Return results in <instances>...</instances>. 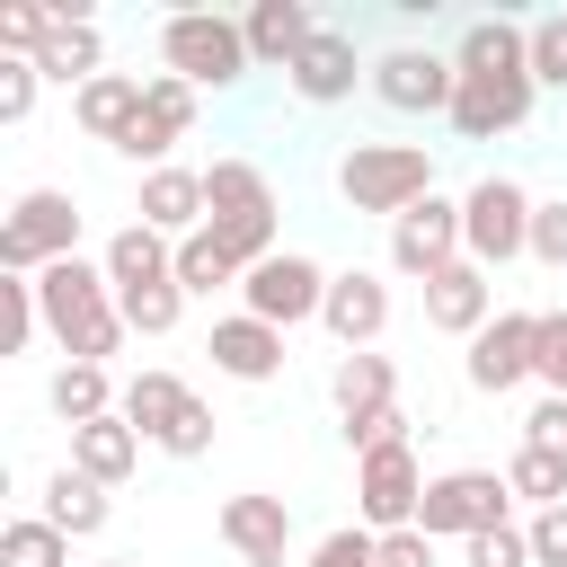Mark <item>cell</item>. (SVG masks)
Listing matches in <instances>:
<instances>
[{
	"label": "cell",
	"mask_w": 567,
	"mask_h": 567,
	"mask_svg": "<svg viewBox=\"0 0 567 567\" xmlns=\"http://www.w3.org/2000/svg\"><path fill=\"white\" fill-rule=\"evenodd\" d=\"M115 416H124L142 443H159L168 461H204V452H213V408H204L177 372H133L124 399H115Z\"/></svg>",
	"instance_id": "cell-6"
},
{
	"label": "cell",
	"mask_w": 567,
	"mask_h": 567,
	"mask_svg": "<svg viewBox=\"0 0 567 567\" xmlns=\"http://www.w3.org/2000/svg\"><path fill=\"white\" fill-rule=\"evenodd\" d=\"M62 257H80V204L62 186H27L0 221V275H44Z\"/></svg>",
	"instance_id": "cell-7"
},
{
	"label": "cell",
	"mask_w": 567,
	"mask_h": 567,
	"mask_svg": "<svg viewBox=\"0 0 567 567\" xmlns=\"http://www.w3.org/2000/svg\"><path fill=\"white\" fill-rule=\"evenodd\" d=\"M35 89H44L35 62H0V124H27L35 115Z\"/></svg>",
	"instance_id": "cell-39"
},
{
	"label": "cell",
	"mask_w": 567,
	"mask_h": 567,
	"mask_svg": "<svg viewBox=\"0 0 567 567\" xmlns=\"http://www.w3.org/2000/svg\"><path fill=\"white\" fill-rule=\"evenodd\" d=\"M106 514H115V496H106L97 478H80L71 461L44 478V523H53V532H71V540H97V532H106Z\"/></svg>",
	"instance_id": "cell-27"
},
{
	"label": "cell",
	"mask_w": 567,
	"mask_h": 567,
	"mask_svg": "<svg viewBox=\"0 0 567 567\" xmlns=\"http://www.w3.org/2000/svg\"><path fill=\"white\" fill-rule=\"evenodd\" d=\"M496 319V275L487 266H443L434 284H425V328H443V337H478Z\"/></svg>",
	"instance_id": "cell-18"
},
{
	"label": "cell",
	"mask_w": 567,
	"mask_h": 567,
	"mask_svg": "<svg viewBox=\"0 0 567 567\" xmlns=\"http://www.w3.org/2000/svg\"><path fill=\"white\" fill-rule=\"evenodd\" d=\"M44 337V301H35V275H0V346H35Z\"/></svg>",
	"instance_id": "cell-34"
},
{
	"label": "cell",
	"mask_w": 567,
	"mask_h": 567,
	"mask_svg": "<svg viewBox=\"0 0 567 567\" xmlns=\"http://www.w3.org/2000/svg\"><path fill=\"white\" fill-rule=\"evenodd\" d=\"M452 89H461L452 53H425V44H390V53L372 62V97H381L390 115H452Z\"/></svg>",
	"instance_id": "cell-12"
},
{
	"label": "cell",
	"mask_w": 567,
	"mask_h": 567,
	"mask_svg": "<svg viewBox=\"0 0 567 567\" xmlns=\"http://www.w3.org/2000/svg\"><path fill=\"white\" fill-rule=\"evenodd\" d=\"M106 567H142V558H106Z\"/></svg>",
	"instance_id": "cell-44"
},
{
	"label": "cell",
	"mask_w": 567,
	"mask_h": 567,
	"mask_svg": "<svg viewBox=\"0 0 567 567\" xmlns=\"http://www.w3.org/2000/svg\"><path fill=\"white\" fill-rule=\"evenodd\" d=\"M319 328H328L346 354H363V346L390 328V284L363 275V266H354V275H328V310H319Z\"/></svg>",
	"instance_id": "cell-19"
},
{
	"label": "cell",
	"mask_w": 567,
	"mask_h": 567,
	"mask_svg": "<svg viewBox=\"0 0 567 567\" xmlns=\"http://www.w3.org/2000/svg\"><path fill=\"white\" fill-rule=\"evenodd\" d=\"M310 567H381V540H372L363 523H346V532H328V540L310 549Z\"/></svg>",
	"instance_id": "cell-38"
},
{
	"label": "cell",
	"mask_w": 567,
	"mask_h": 567,
	"mask_svg": "<svg viewBox=\"0 0 567 567\" xmlns=\"http://www.w3.org/2000/svg\"><path fill=\"white\" fill-rule=\"evenodd\" d=\"M115 381H106V363H62L53 372V416L62 425H97V416H115Z\"/></svg>",
	"instance_id": "cell-28"
},
{
	"label": "cell",
	"mask_w": 567,
	"mask_h": 567,
	"mask_svg": "<svg viewBox=\"0 0 567 567\" xmlns=\"http://www.w3.org/2000/svg\"><path fill=\"white\" fill-rule=\"evenodd\" d=\"M213 372H230V381H275L284 372V328H266V319H248V310H230V319H213Z\"/></svg>",
	"instance_id": "cell-22"
},
{
	"label": "cell",
	"mask_w": 567,
	"mask_h": 567,
	"mask_svg": "<svg viewBox=\"0 0 567 567\" xmlns=\"http://www.w3.org/2000/svg\"><path fill=\"white\" fill-rule=\"evenodd\" d=\"M106 284L115 292H142V284H177V239H159L151 221H124L115 239H106Z\"/></svg>",
	"instance_id": "cell-23"
},
{
	"label": "cell",
	"mask_w": 567,
	"mask_h": 567,
	"mask_svg": "<svg viewBox=\"0 0 567 567\" xmlns=\"http://www.w3.org/2000/svg\"><path fill=\"white\" fill-rule=\"evenodd\" d=\"M0 567H71V532H53L44 514H18L0 532Z\"/></svg>",
	"instance_id": "cell-31"
},
{
	"label": "cell",
	"mask_w": 567,
	"mask_h": 567,
	"mask_svg": "<svg viewBox=\"0 0 567 567\" xmlns=\"http://www.w3.org/2000/svg\"><path fill=\"white\" fill-rule=\"evenodd\" d=\"M532 354H540V310H496L478 337H470V390L478 399H505V390H523L532 381Z\"/></svg>",
	"instance_id": "cell-13"
},
{
	"label": "cell",
	"mask_w": 567,
	"mask_h": 567,
	"mask_svg": "<svg viewBox=\"0 0 567 567\" xmlns=\"http://www.w3.org/2000/svg\"><path fill=\"white\" fill-rule=\"evenodd\" d=\"M159 62H168L186 89H239V80L257 71L239 18H221V9H168V18H159Z\"/></svg>",
	"instance_id": "cell-5"
},
{
	"label": "cell",
	"mask_w": 567,
	"mask_h": 567,
	"mask_svg": "<svg viewBox=\"0 0 567 567\" xmlns=\"http://www.w3.org/2000/svg\"><path fill=\"white\" fill-rule=\"evenodd\" d=\"M461 558H470V567H532V532H523V523H496V532L461 540Z\"/></svg>",
	"instance_id": "cell-36"
},
{
	"label": "cell",
	"mask_w": 567,
	"mask_h": 567,
	"mask_svg": "<svg viewBox=\"0 0 567 567\" xmlns=\"http://www.w3.org/2000/svg\"><path fill=\"white\" fill-rule=\"evenodd\" d=\"M239 275H248V266H239V257H230L213 230L177 239V284H186V292H221V284H239Z\"/></svg>",
	"instance_id": "cell-32"
},
{
	"label": "cell",
	"mask_w": 567,
	"mask_h": 567,
	"mask_svg": "<svg viewBox=\"0 0 567 567\" xmlns=\"http://www.w3.org/2000/svg\"><path fill=\"white\" fill-rule=\"evenodd\" d=\"M204 230L239 266H266L275 257V186H266L257 159H213L204 168Z\"/></svg>",
	"instance_id": "cell-4"
},
{
	"label": "cell",
	"mask_w": 567,
	"mask_h": 567,
	"mask_svg": "<svg viewBox=\"0 0 567 567\" xmlns=\"http://www.w3.org/2000/svg\"><path fill=\"white\" fill-rule=\"evenodd\" d=\"M337 195H346L354 213L399 221V213H416V204L434 195V151H425V142H354V151L337 159Z\"/></svg>",
	"instance_id": "cell-3"
},
{
	"label": "cell",
	"mask_w": 567,
	"mask_h": 567,
	"mask_svg": "<svg viewBox=\"0 0 567 567\" xmlns=\"http://www.w3.org/2000/svg\"><path fill=\"white\" fill-rule=\"evenodd\" d=\"M381 567H434V540L408 523V532H381Z\"/></svg>",
	"instance_id": "cell-43"
},
{
	"label": "cell",
	"mask_w": 567,
	"mask_h": 567,
	"mask_svg": "<svg viewBox=\"0 0 567 567\" xmlns=\"http://www.w3.org/2000/svg\"><path fill=\"white\" fill-rule=\"evenodd\" d=\"M115 310H124V328H133V337H168V328L186 319V284H142V292H115Z\"/></svg>",
	"instance_id": "cell-33"
},
{
	"label": "cell",
	"mask_w": 567,
	"mask_h": 567,
	"mask_svg": "<svg viewBox=\"0 0 567 567\" xmlns=\"http://www.w3.org/2000/svg\"><path fill=\"white\" fill-rule=\"evenodd\" d=\"M523 443H532V452H558V461H567V399H540V408L523 416Z\"/></svg>",
	"instance_id": "cell-41"
},
{
	"label": "cell",
	"mask_w": 567,
	"mask_h": 567,
	"mask_svg": "<svg viewBox=\"0 0 567 567\" xmlns=\"http://www.w3.org/2000/svg\"><path fill=\"white\" fill-rule=\"evenodd\" d=\"M354 505H363V532H408L416 505H425V470H416V443H381L354 461Z\"/></svg>",
	"instance_id": "cell-11"
},
{
	"label": "cell",
	"mask_w": 567,
	"mask_h": 567,
	"mask_svg": "<svg viewBox=\"0 0 567 567\" xmlns=\"http://www.w3.org/2000/svg\"><path fill=\"white\" fill-rule=\"evenodd\" d=\"M239 35H248V62H257V71H292V62L310 53L319 18H310L301 0H257V9L239 18Z\"/></svg>",
	"instance_id": "cell-20"
},
{
	"label": "cell",
	"mask_w": 567,
	"mask_h": 567,
	"mask_svg": "<svg viewBox=\"0 0 567 567\" xmlns=\"http://www.w3.org/2000/svg\"><path fill=\"white\" fill-rule=\"evenodd\" d=\"M532 257H540V266H549V275H567V195H558V204H540V213H532Z\"/></svg>",
	"instance_id": "cell-40"
},
{
	"label": "cell",
	"mask_w": 567,
	"mask_h": 567,
	"mask_svg": "<svg viewBox=\"0 0 567 567\" xmlns=\"http://www.w3.org/2000/svg\"><path fill=\"white\" fill-rule=\"evenodd\" d=\"M505 487H514V496H523L532 514H549V505H567V461H558V452H532V443H523V452L505 461Z\"/></svg>",
	"instance_id": "cell-30"
},
{
	"label": "cell",
	"mask_w": 567,
	"mask_h": 567,
	"mask_svg": "<svg viewBox=\"0 0 567 567\" xmlns=\"http://www.w3.org/2000/svg\"><path fill=\"white\" fill-rule=\"evenodd\" d=\"M523 532H532V567H567V505H549V514H532Z\"/></svg>",
	"instance_id": "cell-42"
},
{
	"label": "cell",
	"mask_w": 567,
	"mask_h": 567,
	"mask_svg": "<svg viewBox=\"0 0 567 567\" xmlns=\"http://www.w3.org/2000/svg\"><path fill=\"white\" fill-rule=\"evenodd\" d=\"M221 540L239 567H284L292 558V505L266 487H239V496H221Z\"/></svg>",
	"instance_id": "cell-16"
},
{
	"label": "cell",
	"mask_w": 567,
	"mask_h": 567,
	"mask_svg": "<svg viewBox=\"0 0 567 567\" xmlns=\"http://www.w3.org/2000/svg\"><path fill=\"white\" fill-rule=\"evenodd\" d=\"M195 133V89L177 80V71H151L142 80V115H133V133H124V159L151 177V168H168V151Z\"/></svg>",
	"instance_id": "cell-14"
},
{
	"label": "cell",
	"mask_w": 567,
	"mask_h": 567,
	"mask_svg": "<svg viewBox=\"0 0 567 567\" xmlns=\"http://www.w3.org/2000/svg\"><path fill=\"white\" fill-rule=\"evenodd\" d=\"M532 195L514 186V177H478L470 195H461V257L470 266H514V257H532Z\"/></svg>",
	"instance_id": "cell-8"
},
{
	"label": "cell",
	"mask_w": 567,
	"mask_h": 567,
	"mask_svg": "<svg viewBox=\"0 0 567 567\" xmlns=\"http://www.w3.org/2000/svg\"><path fill=\"white\" fill-rule=\"evenodd\" d=\"M532 80L567 89V18H532Z\"/></svg>",
	"instance_id": "cell-37"
},
{
	"label": "cell",
	"mask_w": 567,
	"mask_h": 567,
	"mask_svg": "<svg viewBox=\"0 0 567 567\" xmlns=\"http://www.w3.org/2000/svg\"><path fill=\"white\" fill-rule=\"evenodd\" d=\"M133 221H151L159 239H195L204 230V168H151L142 177V204H133Z\"/></svg>",
	"instance_id": "cell-21"
},
{
	"label": "cell",
	"mask_w": 567,
	"mask_h": 567,
	"mask_svg": "<svg viewBox=\"0 0 567 567\" xmlns=\"http://www.w3.org/2000/svg\"><path fill=\"white\" fill-rule=\"evenodd\" d=\"M284 80H292V97H301V106H346V97H354V80H372V62L354 53V35H346V27H319V35H310V53H301Z\"/></svg>",
	"instance_id": "cell-17"
},
{
	"label": "cell",
	"mask_w": 567,
	"mask_h": 567,
	"mask_svg": "<svg viewBox=\"0 0 567 567\" xmlns=\"http://www.w3.org/2000/svg\"><path fill=\"white\" fill-rule=\"evenodd\" d=\"M71 115H80L89 142H115V151H124V133H133V115H142V80H133V71H97L89 89H71Z\"/></svg>",
	"instance_id": "cell-25"
},
{
	"label": "cell",
	"mask_w": 567,
	"mask_h": 567,
	"mask_svg": "<svg viewBox=\"0 0 567 567\" xmlns=\"http://www.w3.org/2000/svg\"><path fill=\"white\" fill-rule=\"evenodd\" d=\"M505 505H514L505 470H443V478H425L416 532H425V540H478V532L505 523Z\"/></svg>",
	"instance_id": "cell-9"
},
{
	"label": "cell",
	"mask_w": 567,
	"mask_h": 567,
	"mask_svg": "<svg viewBox=\"0 0 567 567\" xmlns=\"http://www.w3.org/2000/svg\"><path fill=\"white\" fill-rule=\"evenodd\" d=\"M328 399H337V425H354V416H381V408H399V363L390 354H337V372H328Z\"/></svg>",
	"instance_id": "cell-24"
},
{
	"label": "cell",
	"mask_w": 567,
	"mask_h": 567,
	"mask_svg": "<svg viewBox=\"0 0 567 567\" xmlns=\"http://www.w3.org/2000/svg\"><path fill=\"white\" fill-rule=\"evenodd\" d=\"M133 461H142V434H133L124 416L71 425V470H80V478H97V487H124V478H133Z\"/></svg>",
	"instance_id": "cell-26"
},
{
	"label": "cell",
	"mask_w": 567,
	"mask_h": 567,
	"mask_svg": "<svg viewBox=\"0 0 567 567\" xmlns=\"http://www.w3.org/2000/svg\"><path fill=\"white\" fill-rule=\"evenodd\" d=\"M390 266L408 284H434L443 266H461V204L452 195H425L416 213H399L390 221Z\"/></svg>",
	"instance_id": "cell-15"
},
{
	"label": "cell",
	"mask_w": 567,
	"mask_h": 567,
	"mask_svg": "<svg viewBox=\"0 0 567 567\" xmlns=\"http://www.w3.org/2000/svg\"><path fill=\"white\" fill-rule=\"evenodd\" d=\"M452 71H461V89H452L443 124L461 142L514 133L532 115V97H540V80H532V27H514V18H470L461 44H452Z\"/></svg>",
	"instance_id": "cell-1"
},
{
	"label": "cell",
	"mask_w": 567,
	"mask_h": 567,
	"mask_svg": "<svg viewBox=\"0 0 567 567\" xmlns=\"http://www.w3.org/2000/svg\"><path fill=\"white\" fill-rule=\"evenodd\" d=\"M35 71H44V80H80V89H89V80L106 71V44H97V27H89V18H62V27H53V44L35 53Z\"/></svg>",
	"instance_id": "cell-29"
},
{
	"label": "cell",
	"mask_w": 567,
	"mask_h": 567,
	"mask_svg": "<svg viewBox=\"0 0 567 567\" xmlns=\"http://www.w3.org/2000/svg\"><path fill=\"white\" fill-rule=\"evenodd\" d=\"M540 399H567V310H540V354H532Z\"/></svg>",
	"instance_id": "cell-35"
},
{
	"label": "cell",
	"mask_w": 567,
	"mask_h": 567,
	"mask_svg": "<svg viewBox=\"0 0 567 567\" xmlns=\"http://www.w3.org/2000/svg\"><path fill=\"white\" fill-rule=\"evenodd\" d=\"M35 301H44V337L71 354V363H106V354H124V310H115V284H106V266H89V257H62V266H44L35 275Z\"/></svg>",
	"instance_id": "cell-2"
},
{
	"label": "cell",
	"mask_w": 567,
	"mask_h": 567,
	"mask_svg": "<svg viewBox=\"0 0 567 567\" xmlns=\"http://www.w3.org/2000/svg\"><path fill=\"white\" fill-rule=\"evenodd\" d=\"M239 301H248V319H266V328H301V319L328 310V266L301 257V248H275L266 266L239 275Z\"/></svg>",
	"instance_id": "cell-10"
}]
</instances>
